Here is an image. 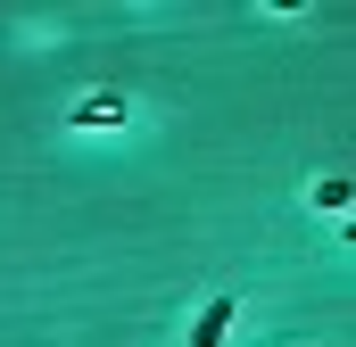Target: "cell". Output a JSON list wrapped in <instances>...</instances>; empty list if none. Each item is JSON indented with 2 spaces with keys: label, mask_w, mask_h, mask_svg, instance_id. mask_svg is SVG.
<instances>
[{
  "label": "cell",
  "mask_w": 356,
  "mask_h": 347,
  "mask_svg": "<svg viewBox=\"0 0 356 347\" xmlns=\"http://www.w3.org/2000/svg\"><path fill=\"white\" fill-rule=\"evenodd\" d=\"M307 207H323V215H348V207H356V182H348V174H323V182L307 190Z\"/></svg>",
  "instance_id": "obj_3"
},
{
  "label": "cell",
  "mask_w": 356,
  "mask_h": 347,
  "mask_svg": "<svg viewBox=\"0 0 356 347\" xmlns=\"http://www.w3.org/2000/svg\"><path fill=\"white\" fill-rule=\"evenodd\" d=\"M75 124H83V133H116V124H124V99H116V91H91L83 108H75Z\"/></svg>",
  "instance_id": "obj_2"
},
{
  "label": "cell",
  "mask_w": 356,
  "mask_h": 347,
  "mask_svg": "<svg viewBox=\"0 0 356 347\" xmlns=\"http://www.w3.org/2000/svg\"><path fill=\"white\" fill-rule=\"evenodd\" d=\"M232 314H241V298H232V289H224V298H207V306H199V323H191V347H224Z\"/></svg>",
  "instance_id": "obj_1"
}]
</instances>
